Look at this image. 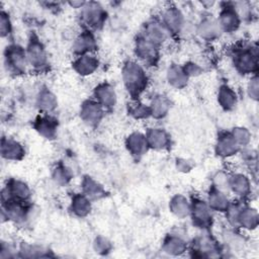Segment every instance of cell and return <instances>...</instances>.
<instances>
[{
	"label": "cell",
	"instance_id": "1",
	"mask_svg": "<svg viewBox=\"0 0 259 259\" xmlns=\"http://www.w3.org/2000/svg\"><path fill=\"white\" fill-rule=\"evenodd\" d=\"M123 80L131 94L141 93L147 85V76L139 64L130 62L123 69Z\"/></svg>",
	"mask_w": 259,
	"mask_h": 259
},
{
	"label": "cell",
	"instance_id": "2",
	"mask_svg": "<svg viewBox=\"0 0 259 259\" xmlns=\"http://www.w3.org/2000/svg\"><path fill=\"white\" fill-rule=\"evenodd\" d=\"M5 65L13 73H22L25 71L27 65V56L23 48L12 45L6 48L4 53Z\"/></svg>",
	"mask_w": 259,
	"mask_h": 259
},
{
	"label": "cell",
	"instance_id": "3",
	"mask_svg": "<svg viewBox=\"0 0 259 259\" xmlns=\"http://www.w3.org/2000/svg\"><path fill=\"white\" fill-rule=\"evenodd\" d=\"M82 20L89 26L102 25L106 18V12L98 2H85L81 12Z\"/></svg>",
	"mask_w": 259,
	"mask_h": 259
},
{
	"label": "cell",
	"instance_id": "4",
	"mask_svg": "<svg viewBox=\"0 0 259 259\" xmlns=\"http://www.w3.org/2000/svg\"><path fill=\"white\" fill-rule=\"evenodd\" d=\"M240 22V17L235 5L226 3L225 6L222 7L220 12V16L218 19V23L221 28L225 30H234L238 27Z\"/></svg>",
	"mask_w": 259,
	"mask_h": 259
},
{
	"label": "cell",
	"instance_id": "5",
	"mask_svg": "<svg viewBox=\"0 0 259 259\" xmlns=\"http://www.w3.org/2000/svg\"><path fill=\"white\" fill-rule=\"evenodd\" d=\"M183 22H184L183 14L175 6L168 7L163 14L162 23L168 31L178 32L183 26Z\"/></svg>",
	"mask_w": 259,
	"mask_h": 259
},
{
	"label": "cell",
	"instance_id": "6",
	"mask_svg": "<svg viewBox=\"0 0 259 259\" xmlns=\"http://www.w3.org/2000/svg\"><path fill=\"white\" fill-rule=\"evenodd\" d=\"M24 154L22 146L11 139L3 138L1 143V155L7 160H19Z\"/></svg>",
	"mask_w": 259,
	"mask_h": 259
},
{
	"label": "cell",
	"instance_id": "7",
	"mask_svg": "<svg viewBox=\"0 0 259 259\" xmlns=\"http://www.w3.org/2000/svg\"><path fill=\"white\" fill-rule=\"evenodd\" d=\"M166 32L167 29L165 28L163 23L158 21H151L146 25L144 37L151 42L157 45L158 42H161L165 39Z\"/></svg>",
	"mask_w": 259,
	"mask_h": 259
},
{
	"label": "cell",
	"instance_id": "8",
	"mask_svg": "<svg viewBox=\"0 0 259 259\" xmlns=\"http://www.w3.org/2000/svg\"><path fill=\"white\" fill-rule=\"evenodd\" d=\"M26 56H27V61L34 67L42 66L46 60L44 48L35 39L30 40V44L28 45V48H27Z\"/></svg>",
	"mask_w": 259,
	"mask_h": 259
},
{
	"label": "cell",
	"instance_id": "9",
	"mask_svg": "<svg viewBox=\"0 0 259 259\" xmlns=\"http://www.w3.org/2000/svg\"><path fill=\"white\" fill-rule=\"evenodd\" d=\"M138 55L140 58L150 61L156 58L157 55V50H156V45L148 40L147 38L143 37L138 40V47H137Z\"/></svg>",
	"mask_w": 259,
	"mask_h": 259
},
{
	"label": "cell",
	"instance_id": "10",
	"mask_svg": "<svg viewBox=\"0 0 259 259\" xmlns=\"http://www.w3.org/2000/svg\"><path fill=\"white\" fill-rule=\"evenodd\" d=\"M82 116L83 118L88 121L89 123L98 122L101 117V108L100 104L94 102H86L83 105L82 109Z\"/></svg>",
	"mask_w": 259,
	"mask_h": 259
},
{
	"label": "cell",
	"instance_id": "11",
	"mask_svg": "<svg viewBox=\"0 0 259 259\" xmlns=\"http://www.w3.org/2000/svg\"><path fill=\"white\" fill-rule=\"evenodd\" d=\"M97 67V61L89 56V55H84L81 56L75 63V68L79 72V74L82 75H88L91 74Z\"/></svg>",
	"mask_w": 259,
	"mask_h": 259
},
{
	"label": "cell",
	"instance_id": "12",
	"mask_svg": "<svg viewBox=\"0 0 259 259\" xmlns=\"http://www.w3.org/2000/svg\"><path fill=\"white\" fill-rule=\"evenodd\" d=\"M147 139L141 134H134L128 137L127 147L134 155H143L147 149Z\"/></svg>",
	"mask_w": 259,
	"mask_h": 259
},
{
	"label": "cell",
	"instance_id": "13",
	"mask_svg": "<svg viewBox=\"0 0 259 259\" xmlns=\"http://www.w3.org/2000/svg\"><path fill=\"white\" fill-rule=\"evenodd\" d=\"M94 46H95V41H94L93 35L90 33V31H84L76 39L75 50L80 54H84L88 51H91Z\"/></svg>",
	"mask_w": 259,
	"mask_h": 259
},
{
	"label": "cell",
	"instance_id": "14",
	"mask_svg": "<svg viewBox=\"0 0 259 259\" xmlns=\"http://www.w3.org/2000/svg\"><path fill=\"white\" fill-rule=\"evenodd\" d=\"M96 96L102 106H112L115 101V94L114 91L109 86H102L98 89L96 88Z\"/></svg>",
	"mask_w": 259,
	"mask_h": 259
},
{
	"label": "cell",
	"instance_id": "15",
	"mask_svg": "<svg viewBox=\"0 0 259 259\" xmlns=\"http://www.w3.org/2000/svg\"><path fill=\"white\" fill-rule=\"evenodd\" d=\"M193 218L197 222H202L203 224L208 222L210 219V208L203 201H196L192 205ZM193 219V220H194Z\"/></svg>",
	"mask_w": 259,
	"mask_h": 259
},
{
	"label": "cell",
	"instance_id": "16",
	"mask_svg": "<svg viewBox=\"0 0 259 259\" xmlns=\"http://www.w3.org/2000/svg\"><path fill=\"white\" fill-rule=\"evenodd\" d=\"M220 25L218 21L211 19V18H204L201 20L199 24L198 31L202 36H213L217 34V32L220 30Z\"/></svg>",
	"mask_w": 259,
	"mask_h": 259
},
{
	"label": "cell",
	"instance_id": "17",
	"mask_svg": "<svg viewBox=\"0 0 259 259\" xmlns=\"http://www.w3.org/2000/svg\"><path fill=\"white\" fill-rule=\"evenodd\" d=\"M146 139H147V141H149V143L152 147L159 148V149L165 147V145L167 143V137H166L165 133L162 131H157V130H154L153 132H151L149 137Z\"/></svg>",
	"mask_w": 259,
	"mask_h": 259
},
{
	"label": "cell",
	"instance_id": "18",
	"mask_svg": "<svg viewBox=\"0 0 259 259\" xmlns=\"http://www.w3.org/2000/svg\"><path fill=\"white\" fill-rule=\"evenodd\" d=\"M37 131L39 134L46 136V137H52L55 133V124L53 123V120L50 118H40L37 120V125H36Z\"/></svg>",
	"mask_w": 259,
	"mask_h": 259
},
{
	"label": "cell",
	"instance_id": "19",
	"mask_svg": "<svg viewBox=\"0 0 259 259\" xmlns=\"http://www.w3.org/2000/svg\"><path fill=\"white\" fill-rule=\"evenodd\" d=\"M210 205L220 210L227 208L228 201L225 198L224 194L220 190H217L209 195V206Z\"/></svg>",
	"mask_w": 259,
	"mask_h": 259
},
{
	"label": "cell",
	"instance_id": "20",
	"mask_svg": "<svg viewBox=\"0 0 259 259\" xmlns=\"http://www.w3.org/2000/svg\"><path fill=\"white\" fill-rule=\"evenodd\" d=\"M73 208L75 212L83 215L87 213L88 210L90 209V203L85 197L77 196L73 200Z\"/></svg>",
	"mask_w": 259,
	"mask_h": 259
},
{
	"label": "cell",
	"instance_id": "21",
	"mask_svg": "<svg viewBox=\"0 0 259 259\" xmlns=\"http://www.w3.org/2000/svg\"><path fill=\"white\" fill-rule=\"evenodd\" d=\"M187 201L181 197L177 196L172 200V209L174 212H176L177 215H185L188 212V204Z\"/></svg>",
	"mask_w": 259,
	"mask_h": 259
},
{
	"label": "cell",
	"instance_id": "22",
	"mask_svg": "<svg viewBox=\"0 0 259 259\" xmlns=\"http://www.w3.org/2000/svg\"><path fill=\"white\" fill-rule=\"evenodd\" d=\"M183 73H185L184 71H182L181 69L178 68H172L169 73H168V78H169V82H171L172 84L179 86L181 85L185 79L187 78L186 75H184Z\"/></svg>",
	"mask_w": 259,
	"mask_h": 259
},
{
	"label": "cell",
	"instance_id": "23",
	"mask_svg": "<svg viewBox=\"0 0 259 259\" xmlns=\"http://www.w3.org/2000/svg\"><path fill=\"white\" fill-rule=\"evenodd\" d=\"M0 30L2 37L7 36L11 31L10 18L8 13H6L4 10H2L0 13Z\"/></svg>",
	"mask_w": 259,
	"mask_h": 259
},
{
	"label": "cell",
	"instance_id": "24",
	"mask_svg": "<svg viewBox=\"0 0 259 259\" xmlns=\"http://www.w3.org/2000/svg\"><path fill=\"white\" fill-rule=\"evenodd\" d=\"M234 145H235V141L231 142V137H224L219 142L218 153L220 155H229L233 150V147H229V146H234Z\"/></svg>",
	"mask_w": 259,
	"mask_h": 259
},
{
	"label": "cell",
	"instance_id": "25",
	"mask_svg": "<svg viewBox=\"0 0 259 259\" xmlns=\"http://www.w3.org/2000/svg\"><path fill=\"white\" fill-rule=\"evenodd\" d=\"M234 95L232 94V92L229 90V88L227 87H223L221 89L220 92V100L222 102V104H224L223 106H231L234 103Z\"/></svg>",
	"mask_w": 259,
	"mask_h": 259
}]
</instances>
